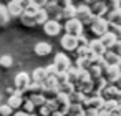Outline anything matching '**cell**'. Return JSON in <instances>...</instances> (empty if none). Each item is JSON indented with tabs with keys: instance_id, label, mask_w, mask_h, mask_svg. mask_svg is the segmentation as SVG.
Wrapping results in <instances>:
<instances>
[{
	"instance_id": "cell-33",
	"label": "cell",
	"mask_w": 121,
	"mask_h": 116,
	"mask_svg": "<svg viewBox=\"0 0 121 116\" xmlns=\"http://www.w3.org/2000/svg\"><path fill=\"white\" fill-rule=\"evenodd\" d=\"M108 32L113 33V35L116 37V40L121 42V25H109V23H108Z\"/></svg>"
},
{
	"instance_id": "cell-20",
	"label": "cell",
	"mask_w": 121,
	"mask_h": 116,
	"mask_svg": "<svg viewBox=\"0 0 121 116\" xmlns=\"http://www.w3.org/2000/svg\"><path fill=\"white\" fill-rule=\"evenodd\" d=\"M35 53L38 55V56H47L50 52H52V45L50 43H47V42H40V43H37L35 45Z\"/></svg>"
},
{
	"instance_id": "cell-10",
	"label": "cell",
	"mask_w": 121,
	"mask_h": 116,
	"mask_svg": "<svg viewBox=\"0 0 121 116\" xmlns=\"http://www.w3.org/2000/svg\"><path fill=\"white\" fill-rule=\"evenodd\" d=\"M60 43H61V47H63V50H68V52H75V50L78 48V40H76L75 37L66 35V33L61 37Z\"/></svg>"
},
{
	"instance_id": "cell-35",
	"label": "cell",
	"mask_w": 121,
	"mask_h": 116,
	"mask_svg": "<svg viewBox=\"0 0 121 116\" xmlns=\"http://www.w3.org/2000/svg\"><path fill=\"white\" fill-rule=\"evenodd\" d=\"M83 111V106L81 104H70V108H68V116H76V114H80Z\"/></svg>"
},
{
	"instance_id": "cell-14",
	"label": "cell",
	"mask_w": 121,
	"mask_h": 116,
	"mask_svg": "<svg viewBox=\"0 0 121 116\" xmlns=\"http://www.w3.org/2000/svg\"><path fill=\"white\" fill-rule=\"evenodd\" d=\"M90 12H91L93 17L103 18V15L108 12V9H106V4H103V2H96V4H93V5L90 7Z\"/></svg>"
},
{
	"instance_id": "cell-17",
	"label": "cell",
	"mask_w": 121,
	"mask_h": 116,
	"mask_svg": "<svg viewBox=\"0 0 121 116\" xmlns=\"http://www.w3.org/2000/svg\"><path fill=\"white\" fill-rule=\"evenodd\" d=\"M109 25H121V9L113 10V12H106V18H104Z\"/></svg>"
},
{
	"instance_id": "cell-29",
	"label": "cell",
	"mask_w": 121,
	"mask_h": 116,
	"mask_svg": "<svg viewBox=\"0 0 121 116\" xmlns=\"http://www.w3.org/2000/svg\"><path fill=\"white\" fill-rule=\"evenodd\" d=\"M9 20H10V17H9L7 9H5L4 5H0V27L7 25V23H9Z\"/></svg>"
},
{
	"instance_id": "cell-36",
	"label": "cell",
	"mask_w": 121,
	"mask_h": 116,
	"mask_svg": "<svg viewBox=\"0 0 121 116\" xmlns=\"http://www.w3.org/2000/svg\"><path fill=\"white\" fill-rule=\"evenodd\" d=\"M22 108H23V113H25V114H33V109H35V106H33V104H32L28 99L22 103Z\"/></svg>"
},
{
	"instance_id": "cell-13",
	"label": "cell",
	"mask_w": 121,
	"mask_h": 116,
	"mask_svg": "<svg viewBox=\"0 0 121 116\" xmlns=\"http://www.w3.org/2000/svg\"><path fill=\"white\" fill-rule=\"evenodd\" d=\"M118 93H119V91H118V88H116L114 85H108V86L101 91V95H99V96H101L104 101H111V99H116Z\"/></svg>"
},
{
	"instance_id": "cell-25",
	"label": "cell",
	"mask_w": 121,
	"mask_h": 116,
	"mask_svg": "<svg viewBox=\"0 0 121 116\" xmlns=\"http://www.w3.org/2000/svg\"><path fill=\"white\" fill-rule=\"evenodd\" d=\"M73 91H75V85H71V83H65V85L58 86V93H60V95L70 96V95H71Z\"/></svg>"
},
{
	"instance_id": "cell-37",
	"label": "cell",
	"mask_w": 121,
	"mask_h": 116,
	"mask_svg": "<svg viewBox=\"0 0 121 116\" xmlns=\"http://www.w3.org/2000/svg\"><path fill=\"white\" fill-rule=\"evenodd\" d=\"M43 70H45V76H47V78H53V76L56 75V68L53 66V63L48 65V66H45Z\"/></svg>"
},
{
	"instance_id": "cell-19",
	"label": "cell",
	"mask_w": 121,
	"mask_h": 116,
	"mask_svg": "<svg viewBox=\"0 0 121 116\" xmlns=\"http://www.w3.org/2000/svg\"><path fill=\"white\" fill-rule=\"evenodd\" d=\"M22 103H23V98H22V93H18V91H15V95H12L7 101V104L12 108V111L22 108Z\"/></svg>"
},
{
	"instance_id": "cell-21",
	"label": "cell",
	"mask_w": 121,
	"mask_h": 116,
	"mask_svg": "<svg viewBox=\"0 0 121 116\" xmlns=\"http://www.w3.org/2000/svg\"><path fill=\"white\" fill-rule=\"evenodd\" d=\"M45 70L43 68H37V70H33V73H32V83H35V85H40V86H43V81H45Z\"/></svg>"
},
{
	"instance_id": "cell-22",
	"label": "cell",
	"mask_w": 121,
	"mask_h": 116,
	"mask_svg": "<svg viewBox=\"0 0 121 116\" xmlns=\"http://www.w3.org/2000/svg\"><path fill=\"white\" fill-rule=\"evenodd\" d=\"M75 90H76L78 93H81V95L86 96V93H93V81L90 80V81L78 83V85H75Z\"/></svg>"
},
{
	"instance_id": "cell-23",
	"label": "cell",
	"mask_w": 121,
	"mask_h": 116,
	"mask_svg": "<svg viewBox=\"0 0 121 116\" xmlns=\"http://www.w3.org/2000/svg\"><path fill=\"white\" fill-rule=\"evenodd\" d=\"M85 99H86V96L85 95H81V93H78L76 90L68 96V101H70V104H81L83 106V103H85Z\"/></svg>"
},
{
	"instance_id": "cell-12",
	"label": "cell",
	"mask_w": 121,
	"mask_h": 116,
	"mask_svg": "<svg viewBox=\"0 0 121 116\" xmlns=\"http://www.w3.org/2000/svg\"><path fill=\"white\" fill-rule=\"evenodd\" d=\"M5 9H7V12H9V17H20V15L23 13L22 4L18 2V0H13V2H10Z\"/></svg>"
},
{
	"instance_id": "cell-18",
	"label": "cell",
	"mask_w": 121,
	"mask_h": 116,
	"mask_svg": "<svg viewBox=\"0 0 121 116\" xmlns=\"http://www.w3.org/2000/svg\"><path fill=\"white\" fill-rule=\"evenodd\" d=\"M75 10H76V7L70 2L66 7H63V9L58 12V18L63 17V18H66V20H71V18H75Z\"/></svg>"
},
{
	"instance_id": "cell-44",
	"label": "cell",
	"mask_w": 121,
	"mask_h": 116,
	"mask_svg": "<svg viewBox=\"0 0 121 116\" xmlns=\"http://www.w3.org/2000/svg\"><path fill=\"white\" fill-rule=\"evenodd\" d=\"M116 101H118V104H121V91L118 93V96H116Z\"/></svg>"
},
{
	"instance_id": "cell-48",
	"label": "cell",
	"mask_w": 121,
	"mask_h": 116,
	"mask_svg": "<svg viewBox=\"0 0 121 116\" xmlns=\"http://www.w3.org/2000/svg\"><path fill=\"white\" fill-rule=\"evenodd\" d=\"M116 111H118V114L121 116V104H118V108H116Z\"/></svg>"
},
{
	"instance_id": "cell-46",
	"label": "cell",
	"mask_w": 121,
	"mask_h": 116,
	"mask_svg": "<svg viewBox=\"0 0 121 116\" xmlns=\"http://www.w3.org/2000/svg\"><path fill=\"white\" fill-rule=\"evenodd\" d=\"M15 116H28V114H25L23 111H18V113H15Z\"/></svg>"
},
{
	"instance_id": "cell-45",
	"label": "cell",
	"mask_w": 121,
	"mask_h": 116,
	"mask_svg": "<svg viewBox=\"0 0 121 116\" xmlns=\"http://www.w3.org/2000/svg\"><path fill=\"white\" fill-rule=\"evenodd\" d=\"M98 116H109V113H104V111H99Z\"/></svg>"
},
{
	"instance_id": "cell-34",
	"label": "cell",
	"mask_w": 121,
	"mask_h": 116,
	"mask_svg": "<svg viewBox=\"0 0 121 116\" xmlns=\"http://www.w3.org/2000/svg\"><path fill=\"white\" fill-rule=\"evenodd\" d=\"M12 63H13V60H12L10 55H2V56H0V66H2V68H10Z\"/></svg>"
},
{
	"instance_id": "cell-24",
	"label": "cell",
	"mask_w": 121,
	"mask_h": 116,
	"mask_svg": "<svg viewBox=\"0 0 121 116\" xmlns=\"http://www.w3.org/2000/svg\"><path fill=\"white\" fill-rule=\"evenodd\" d=\"M42 96L45 98V101H53L58 96V88H52V90H43Z\"/></svg>"
},
{
	"instance_id": "cell-42",
	"label": "cell",
	"mask_w": 121,
	"mask_h": 116,
	"mask_svg": "<svg viewBox=\"0 0 121 116\" xmlns=\"http://www.w3.org/2000/svg\"><path fill=\"white\" fill-rule=\"evenodd\" d=\"M40 116H52V114H50V111H48L45 106H42V108H40Z\"/></svg>"
},
{
	"instance_id": "cell-41",
	"label": "cell",
	"mask_w": 121,
	"mask_h": 116,
	"mask_svg": "<svg viewBox=\"0 0 121 116\" xmlns=\"http://www.w3.org/2000/svg\"><path fill=\"white\" fill-rule=\"evenodd\" d=\"M98 113L96 109H85V116H98Z\"/></svg>"
},
{
	"instance_id": "cell-50",
	"label": "cell",
	"mask_w": 121,
	"mask_h": 116,
	"mask_svg": "<svg viewBox=\"0 0 121 116\" xmlns=\"http://www.w3.org/2000/svg\"><path fill=\"white\" fill-rule=\"evenodd\" d=\"M28 116H37V114H28Z\"/></svg>"
},
{
	"instance_id": "cell-15",
	"label": "cell",
	"mask_w": 121,
	"mask_h": 116,
	"mask_svg": "<svg viewBox=\"0 0 121 116\" xmlns=\"http://www.w3.org/2000/svg\"><path fill=\"white\" fill-rule=\"evenodd\" d=\"M98 40L101 42V45L104 47V50H111V48H113V45L118 42V40H116V37H114L113 33H109V32H106V33H104L103 37H99Z\"/></svg>"
},
{
	"instance_id": "cell-27",
	"label": "cell",
	"mask_w": 121,
	"mask_h": 116,
	"mask_svg": "<svg viewBox=\"0 0 121 116\" xmlns=\"http://www.w3.org/2000/svg\"><path fill=\"white\" fill-rule=\"evenodd\" d=\"M20 22H22L25 27H35V18H33V15L22 13V15H20Z\"/></svg>"
},
{
	"instance_id": "cell-8",
	"label": "cell",
	"mask_w": 121,
	"mask_h": 116,
	"mask_svg": "<svg viewBox=\"0 0 121 116\" xmlns=\"http://www.w3.org/2000/svg\"><path fill=\"white\" fill-rule=\"evenodd\" d=\"M55 103H56V111H55V113H60L61 116H66V113H68V108H70L68 96H65V95H60V93H58V96H56Z\"/></svg>"
},
{
	"instance_id": "cell-49",
	"label": "cell",
	"mask_w": 121,
	"mask_h": 116,
	"mask_svg": "<svg viewBox=\"0 0 121 116\" xmlns=\"http://www.w3.org/2000/svg\"><path fill=\"white\" fill-rule=\"evenodd\" d=\"M118 70H119V73H121V61L118 63Z\"/></svg>"
},
{
	"instance_id": "cell-2",
	"label": "cell",
	"mask_w": 121,
	"mask_h": 116,
	"mask_svg": "<svg viewBox=\"0 0 121 116\" xmlns=\"http://www.w3.org/2000/svg\"><path fill=\"white\" fill-rule=\"evenodd\" d=\"M65 32H66V35H70V37H75V38H78L80 35H83V25L76 20V18H71V20H66V23H65Z\"/></svg>"
},
{
	"instance_id": "cell-32",
	"label": "cell",
	"mask_w": 121,
	"mask_h": 116,
	"mask_svg": "<svg viewBox=\"0 0 121 116\" xmlns=\"http://www.w3.org/2000/svg\"><path fill=\"white\" fill-rule=\"evenodd\" d=\"M28 101H30V103H32L33 106H40V108H42V106L45 104V98H43L42 95H35V96H30V98H28Z\"/></svg>"
},
{
	"instance_id": "cell-3",
	"label": "cell",
	"mask_w": 121,
	"mask_h": 116,
	"mask_svg": "<svg viewBox=\"0 0 121 116\" xmlns=\"http://www.w3.org/2000/svg\"><path fill=\"white\" fill-rule=\"evenodd\" d=\"M90 28H91V32L99 38V37H103V35L108 32V22H106L104 18L93 17V20H91V23H90Z\"/></svg>"
},
{
	"instance_id": "cell-9",
	"label": "cell",
	"mask_w": 121,
	"mask_h": 116,
	"mask_svg": "<svg viewBox=\"0 0 121 116\" xmlns=\"http://www.w3.org/2000/svg\"><path fill=\"white\" fill-rule=\"evenodd\" d=\"M103 103H104V99H103L101 96H91V98H86V99H85L83 106H85V109H96V111H101Z\"/></svg>"
},
{
	"instance_id": "cell-40",
	"label": "cell",
	"mask_w": 121,
	"mask_h": 116,
	"mask_svg": "<svg viewBox=\"0 0 121 116\" xmlns=\"http://www.w3.org/2000/svg\"><path fill=\"white\" fill-rule=\"evenodd\" d=\"M111 52H113V53H116L118 56H121V42H119V40H118V42H116V43L113 45Z\"/></svg>"
},
{
	"instance_id": "cell-4",
	"label": "cell",
	"mask_w": 121,
	"mask_h": 116,
	"mask_svg": "<svg viewBox=\"0 0 121 116\" xmlns=\"http://www.w3.org/2000/svg\"><path fill=\"white\" fill-rule=\"evenodd\" d=\"M53 66L56 68V73H66L70 68H71V61L66 55L63 53H56L55 55V61H53Z\"/></svg>"
},
{
	"instance_id": "cell-26",
	"label": "cell",
	"mask_w": 121,
	"mask_h": 116,
	"mask_svg": "<svg viewBox=\"0 0 121 116\" xmlns=\"http://www.w3.org/2000/svg\"><path fill=\"white\" fill-rule=\"evenodd\" d=\"M116 108H118V101H116V99H111V101H104V103H103L101 111H104V113H111V111H114Z\"/></svg>"
},
{
	"instance_id": "cell-28",
	"label": "cell",
	"mask_w": 121,
	"mask_h": 116,
	"mask_svg": "<svg viewBox=\"0 0 121 116\" xmlns=\"http://www.w3.org/2000/svg\"><path fill=\"white\" fill-rule=\"evenodd\" d=\"M76 53H78V60H88V56L91 55V52H90L88 47H78Z\"/></svg>"
},
{
	"instance_id": "cell-30",
	"label": "cell",
	"mask_w": 121,
	"mask_h": 116,
	"mask_svg": "<svg viewBox=\"0 0 121 116\" xmlns=\"http://www.w3.org/2000/svg\"><path fill=\"white\" fill-rule=\"evenodd\" d=\"M101 73H103V70H101L99 66H90V68H88V75H90L91 80L101 78Z\"/></svg>"
},
{
	"instance_id": "cell-6",
	"label": "cell",
	"mask_w": 121,
	"mask_h": 116,
	"mask_svg": "<svg viewBox=\"0 0 121 116\" xmlns=\"http://www.w3.org/2000/svg\"><path fill=\"white\" fill-rule=\"evenodd\" d=\"M30 76H28V73H18L17 76H15V88H17V91L18 93H25L27 91V88L30 86Z\"/></svg>"
},
{
	"instance_id": "cell-5",
	"label": "cell",
	"mask_w": 121,
	"mask_h": 116,
	"mask_svg": "<svg viewBox=\"0 0 121 116\" xmlns=\"http://www.w3.org/2000/svg\"><path fill=\"white\" fill-rule=\"evenodd\" d=\"M119 76H121V73H119L118 66H104V68H103L101 78H103L108 85H114Z\"/></svg>"
},
{
	"instance_id": "cell-1",
	"label": "cell",
	"mask_w": 121,
	"mask_h": 116,
	"mask_svg": "<svg viewBox=\"0 0 121 116\" xmlns=\"http://www.w3.org/2000/svg\"><path fill=\"white\" fill-rule=\"evenodd\" d=\"M75 18L81 23V25H90L91 20H93V15L90 12V7L86 5H78L76 10H75Z\"/></svg>"
},
{
	"instance_id": "cell-16",
	"label": "cell",
	"mask_w": 121,
	"mask_h": 116,
	"mask_svg": "<svg viewBox=\"0 0 121 116\" xmlns=\"http://www.w3.org/2000/svg\"><path fill=\"white\" fill-rule=\"evenodd\" d=\"M88 48H90V52H91L93 55H98V56H103L104 52H106L99 40H91V42H88Z\"/></svg>"
},
{
	"instance_id": "cell-47",
	"label": "cell",
	"mask_w": 121,
	"mask_h": 116,
	"mask_svg": "<svg viewBox=\"0 0 121 116\" xmlns=\"http://www.w3.org/2000/svg\"><path fill=\"white\" fill-rule=\"evenodd\" d=\"M109 116H119V114H118V111L114 109V111H111V113H109Z\"/></svg>"
},
{
	"instance_id": "cell-31",
	"label": "cell",
	"mask_w": 121,
	"mask_h": 116,
	"mask_svg": "<svg viewBox=\"0 0 121 116\" xmlns=\"http://www.w3.org/2000/svg\"><path fill=\"white\" fill-rule=\"evenodd\" d=\"M66 78H68V83L75 85V83H76V78H78V70H76L75 66H71V68L66 71Z\"/></svg>"
},
{
	"instance_id": "cell-38",
	"label": "cell",
	"mask_w": 121,
	"mask_h": 116,
	"mask_svg": "<svg viewBox=\"0 0 121 116\" xmlns=\"http://www.w3.org/2000/svg\"><path fill=\"white\" fill-rule=\"evenodd\" d=\"M55 80H56V85H58V86H61V85L68 83L66 73H56V75H55Z\"/></svg>"
},
{
	"instance_id": "cell-11",
	"label": "cell",
	"mask_w": 121,
	"mask_h": 116,
	"mask_svg": "<svg viewBox=\"0 0 121 116\" xmlns=\"http://www.w3.org/2000/svg\"><path fill=\"white\" fill-rule=\"evenodd\" d=\"M103 58V63L104 66H118V63L121 61V56H118L116 53H113L111 50H106L104 55L101 56Z\"/></svg>"
},
{
	"instance_id": "cell-39",
	"label": "cell",
	"mask_w": 121,
	"mask_h": 116,
	"mask_svg": "<svg viewBox=\"0 0 121 116\" xmlns=\"http://www.w3.org/2000/svg\"><path fill=\"white\" fill-rule=\"evenodd\" d=\"M10 114H12V108L7 103L0 104V116H10Z\"/></svg>"
},
{
	"instance_id": "cell-7",
	"label": "cell",
	"mask_w": 121,
	"mask_h": 116,
	"mask_svg": "<svg viewBox=\"0 0 121 116\" xmlns=\"http://www.w3.org/2000/svg\"><path fill=\"white\" fill-rule=\"evenodd\" d=\"M61 28H63V27L60 25L58 20H47V22L43 23V30H45V33L50 35V37L58 35V33L61 32Z\"/></svg>"
},
{
	"instance_id": "cell-43",
	"label": "cell",
	"mask_w": 121,
	"mask_h": 116,
	"mask_svg": "<svg viewBox=\"0 0 121 116\" xmlns=\"http://www.w3.org/2000/svg\"><path fill=\"white\" fill-rule=\"evenodd\" d=\"M114 86H116V88H118V91H121V76H119V78H118V81H116V83H114Z\"/></svg>"
}]
</instances>
